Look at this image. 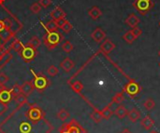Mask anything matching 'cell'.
<instances>
[{"mask_svg": "<svg viewBox=\"0 0 160 133\" xmlns=\"http://www.w3.org/2000/svg\"><path fill=\"white\" fill-rule=\"evenodd\" d=\"M4 24H5V29H7V30H11V27H12V21H11V20L10 19H8V18H6L4 21Z\"/></svg>", "mask_w": 160, "mask_h": 133, "instance_id": "74e56055", "label": "cell"}, {"mask_svg": "<svg viewBox=\"0 0 160 133\" xmlns=\"http://www.w3.org/2000/svg\"><path fill=\"white\" fill-rule=\"evenodd\" d=\"M140 21H141L140 18H139L137 15L133 14V13H132V14H129V15L128 16V18L126 19V21H125V22H126L129 27H131V28L138 26V24L140 23Z\"/></svg>", "mask_w": 160, "mask_h": 133, "instance_id": "4fadbf2b", "label": "cell"}, {"mask_svg": "<svg viewBox=\"0 0 160 133\" xmlns=\"http://www.w3.org/2000/svg\"><path fill=\"white\" fill-rule=\"evenodd\" d=\"M125 100V97H124V94L123 92H119V93H116L112 100V103H117V104H120L124 102Z\"/></svg>", "mask_w": 160, "mask_h": 133, "instance_id": "83f0119b", "label": "cell"}, {"mask_svg": "<svg viewBox=\"0 0 160 133\" xmlns=\"http://www.w3.org/2000/svg\"><path fill=\"white\" fill-rule=\"evenodd\" d=\"M5 2V0H0V6H3V3Z\"/></svg>", "mask_w": 160, "mask_h": 133, "instance_id": "7bdbcfd3", "label": "cell"}, {"mask_svg": "<svg viewBox=\"0 0 160 133\" xmlns=\"http://www.w3.org/2000/svg\"><path fill=\"white\" fill-rule=\"evenodd\" d=\"M8 111V104L0 102V117H2Z\"/></svg>", "mask_w": 160, "mask_h": 133, "instance_id": "f35d334b", "label": "cell"}, {"mask_svg": "<svg viewBox=\"0 0 160 133\" xmlns=\"http://www.w3.org/2000/svg\"><path fill=\"white\" fill-rule=\"evenodd\" d=\"M74 62L70 59V58H65L61 63H60V67L66 72V73H69L73 68H74Z\"/></svg>", "mask_w": 160, "mask_h": 133, "instance_id": "7c38bea8", "label": "cell"}, {"mask_svg": "<svg viewBox=\"0 0 160 133\" xmlns=\"http://www.w3.org/2000/svg\"><path fill=\"white\" fill-rule=\"evenodd\" d=\"M88 15H89L94 21H96V20H98V19H99V18L101 17L102 11H101V9H100L98 7L94 6V7H92L88 10Z\"/></svg>", "mask_w": 160, "mask_h": 133, "instance_id": "e0dca14e", "label": "cell"}, {"mask_svg": "<svg viewBox=\"0 0 160 133\" xmlns=\"http://www.w3.org/2000/svg\"><path fill=\"white\" fill-rule=\"evenodd\" d=\"M30 10H31V12L32 13H34V14H38V13H39L40 11H41V9H42V7H41V6L39 5V3H38V2H36V3H33L31 6H30Z\"/></svg>", "mask_w": 160, "mask_h": 133, "instance_id": "1f68e13d", "label": "cell"}, {"mask_svg": "<svg viewBox=\"0 0 160 133\" xmlns=\"http://www.w3.org/2000/svg\"><path fill=\"white\" fill-rule=\"evenodd\" d=\"M141 125L142 126V128L145 131H150L154 127L155 121H154V119H152V117L150 116H146L145 117H143V119H142Z\"/></svg>", "mask_w": 160, "mask_h": 133, "instance_id": "9a60e30c", "label": "cell"}, {"mask_svg": "<svg viewBox=\"0 0 160 133\" xmlns=\"http://www.w3.org/2000/svg\"><path fill=\"white\" fill-rule=\"evenodd\" d=\"M62 49L66 52V53H70L73 50V45L70 41L66 40L63 44H62Z\"/></svg>", "mask_w": 160, "mask_h": 133, "instance_id": "f1b7e54d", "label": "cell"}, {"mask_svg": "<svg viewBox=\"0 0 160 133\" xmlns=\"http://www.w3.org/2000/svg\"><path fill=\"white\" fill-rule=\"evenodd\" d=\"M26 117L30 121L37 123L38 121L45 118V114L40 107H38L36 104H33L29 107L28 111L26 112Z\"/></svg>", "mask_w": 160, "mask_h": 133, "instance_id": "3957f363", "label": "cell"}, {"mask_svg": "<svg viewBox=\"0 0 160 133\" xmlns=\"http://www.w3.org/2000/svg\"><path fill=\"white\" fill-rule=\"evenodd\" d=\"M52 0H39L38 1L39 5L41 6V7H44V8L48 7L52 4Z\"/></svg>", "mask_w": 160, "mask_h": 133, "instance_id": "ab89813d", "label": "cell"}, {"mask_svg": "<svg viewBox=\"0 0 160 133\" xmlns=\"http://www.w3.org/2000/svg\"><path fill=\"white\" fill-rule=\"evenodd\" d=\"M23 46H24V45H22V43L19 39H15V40L13 41V43L11 44V48H12L13 50H15L16 52L20 53V51L22 50V48H23Z\"/></svg>", "mask_w": 160, "mask_h": 133, "instance_id": "d4e9b609", "label": "cell"}, {"mask_svg": "<svg viewBox=\"0 0 160 133\" xmlns=\"http://www.w3.org/2000/svg\"><path fill=\"white\" fill-rule=\"evenodd\" d=\"M21 87H22V93L24 94L25 96H29L30 94H32V92L35 89L34 85H33V82H31V81H25V82H23V84Z\"/></svg>", "mask_w": 160, "mask_h": 133, "instance_id": "5bb4252c", "label": "cell"}, {"mask_svg": "<svg viewBox=\"0 0 160 133\" xmlns=\"http://www.w3.org/2000/svg\"><path fill=\"white\" fill-rule=\"evenodd\" d=\"M11 90V93H12V96L15 97L16 95L22 93V87L19 85V84H15L12 86V89H10Z\"/></svg>", "mask_w": 160, "mask_h": 133, "instance_id": "836d02e7", "label": "cell"}, {"mask_svg": "<svg viewBox=\"0 0 160 133\" xmlns=\"http://www.w3.org/2000/svg\"><path fill=\"white\" fill-rule=\"evenodd\" d=\"M14 36V33L11 30H7L4 29L2 32H0V38L6 43L7 41H8L10 38H12Z\"/></svg>", "mask_w": 160, "mask_h": 133, "instance_id": "44dd1931", "label": "cell"}, {"mask_svg": "<svg viewBox=\"0 0 160 133\" xmlns=\"http://www.w3.org/2000/svg\"><path fill=\"white\" fill-rule=\"evenodd\" d=\"M72 28H73L72 24H71L68 20L64 22V24H63V25H62V27H61V29L63 30V32H64V33H66V34L70 33V31L72 30Z\"/></svg>", "mask_w": 160, "mask_h": 133, "instance_id": "d6a6232c", "label": "cell"}, {"mask_svg": "<svg viewBox=\"0 0 160 133\" xmlns=\"http://www.w3.org/2000/svg\"><path fill=\"white\" fill-rule=\"evenodd\" d=\"M123 39H124L127 43H128V44H132V43L136 40V38L134 37L133 34L131 33V30L128 31V32L123 35Z\"/></svg>", "mask_w": 160, "mask_h": 133, "instance_id": "4316f807", "label": "cell"}, {"mask_svg": "<svg viewBox=\"0 0 160 133\" xmlns=\"http://www.w3.org/2000/svg\"><path fill=\"white\" fill-rule=\"evenodd\" d=\"M128 109H127L124 105H122V104H120V105L115 109V111H114V115H115L118 118H120V119L125 118V117L128 116Z\"/></svg>", "mask_w": 160, "mask_h": 133, "instance_id": "d6986e66", "label": "cell"}, {"mask_svg": "<svg viewBox=\"0 0 160 133\" xmlns=\"http://www.w3.org/2000/svg\"><path fill=\"white\" fill-rule=\"evenodd\" d=\"M32 74L34 75V80H33V85L34 88L38 92H42L44 91L49 86H50V80L41 73L39 74H36L33 70H31Z\"/></svg>", "mask_w": 160, "mask_h": 133, "instance_id": "7a4b0ae2", "label": "cell"}, {"mask_svg": "<svg viewBox=\"0 0 160 133\" xmlns=\"http://www.w3.org/2000/svg\"><path fill=\"white\" fill-rule=\"evenodd\" d=\"M60 133H86V131L77 121L73 119L68 124H65L62 126Z\"/></svg>", "mask_w": 160, "mask_h": 133, "instance_id": "8992f818", "label": "cell"}, {"mask_svg": "<svg viewBox=\"0 0 160 133\" xmlns=\"http://www.w3.org/2000/svg\"><path fill=\"white\" fill-rule=\"evenodd\" d=\"M121 133H131L130 131H129V130H128V129H126V130H124Z\"/></svg>", "mask_w": 160, "mask_h": 133, "instance_id": "b9f144b4", "label": "cell"}, {"mask_svg": "<svg viewBox=\"0 0 160 133\" xmlns=\"http://www.w3.org/2000/svg\"><path fill=\"white\" fill-rule=\"evenodd\" d=\"M0 43H1V38H0Z\"/></svg>", "mask_w": 160, "mask_h": 133, "instance_id": "7dc6e473", "label": "cell"}, {"mask_svg": "<svg viewBox=\"0 0 160 133\" xmlns=\"http://www.w3.org/2000/svg\"><path fill=\"white\" fill-rule=\"evenodd\" d=\"M41 24H42V26L46 29V32H55V31H57V29L59 28L57 22H56L55 21H53V20L49 21L46 24H43V23L41 22Z\"/></svg>", "mask_w": 160, "mask_h": 133, "instance_id": "ffe728a7", "label": "cell"}, {"mask_svg": "<svg viewBox=\"0 0 160 133\" xmlns=\"http://www.w3.org/2000/svg\"><path fill=\"white\" fill-rule=\"evenodd\" d=\"M91 37H92V39L95 41V42H97V43H101L103 40H105V38H106V33L104 32V30H102L101 28H99V27H98V28H96L94 31H93V33L91 34Z\"/></svg>", "mask_w": 160, "mask_h": 133, "instance_id": "9c48e42d", "label": "cell"}, {"mask_svg": "<svg viewBox=\"0 0 160 133\" xmlns=\"http://www.w3.org/2000/svg\"><path fill=\"white\" fill-rule=\"evenodd\" d=\"M4 29H5V24H4V21H3L2 20H0V32H2Z\"/></svg>", "mask_w": 160, "mask_h": 133, "instance_id": "60d3db41", "label": "cell"}, {"mask_svg": "<svg viewBox=\"0 0 160 133\" xmlns=\"http://www.w3.org/2000/svg\"><path fill=\"white\" fill-rule=\"evenodd\" d=\"M158 56H159V57H160V50H159V51H158Z\"/></svg>", "mask_w": 160, "mask_h": 133, "instance_id": "f6af8a7d", "label": "cell"}, {"mask_svg": "<svg viewBox=\"0 0 160 133\" xmlns=\"http://www.w3.org/2000/svg\"><path fill=\"white\" fill-rule=\"evenodd\" d=\"M47 73L50 76H55L56 75H58V69L54 66V65H51L48 70H47Z\"/></svg>", "mask_w": 160, "mask_h": 133, "instance_id": "d590c367", "label": "cell"}, {"mask_svg": "<svg viewBox=\"0 0 160 133\" xmlns=\"http://www.w3.org/2000/svg\"><path fill=\"white\" fill-rule=\"evenodd\" d=\"M19 54L21 55V57L24 62H30L35 59V57L37 55V49L34 48L32 46H30L27 43L26 45L23 46V48H22V50L20 51Z\"/></svg>", "mask_w": 160, "mask_h": 133, "instance_id": "5b68a950", "label": "cell"}, {"mask_svg": "<svg viewBox=\"0 0 160 133\" xmlns=\"http://www.w3.org/2000/svg\"><path fill=\"white\" fill-rule=\"evenodd\" d=\"M56 117L59 120H62V121H66L68 118H69L70 117V114L66 110V109H60L57 114H56Z\"/></svg>", "mask_w": 160, "mask_h": 133, "instance_id": "cb8c5ba5", "label": "cell"}, {"mask_svg": "<svg viewBox=\"0 0 160 133\" xmlns=\"http://www.w3.org/2000/svg\"><path fill=\"white\" fill-rule=\"evenodd\" d=\"M140 91H141V87L135 81H131V82L127 83L123 89V92H126L128 95H129L131 97L137 96L140 93Z\"/></svg>", "mask_w": 160, "mask_h": 133, "instance_id": "52a82bcc", "label": "cell"}, {"mask_svg": "<svg viewBox=\"0 0 160 133\" xmlns=\"http://www.w3.org/2000/svg\"><path fill=\"white\" fill-rule=\"evenodd\" d=\"M14 98V100H15V102L20 105V106H22V105H24V104H26L28 102H27V96H25L24 94H22V93H20V94H18V95H16L15 97H13Z\"/></svg>", "mask_w": 160, "mask_h": 133, "instance_id": "603a6c76", "label": "cell"}, {"mask_svg": "<svg viewBox=\"0 0 160 133\" xmlns=\"http://www.w3.org/2000/svg\"><path fill=\"white\" fill-rule=\"evenodd\" d=\"M63 39H64L63 34L57 31L47 32V34H44L43 36V43L49 49H52L55 48Z\"/></svg>", "mask_w": 160, "mask_h": 133, "instance_id": "6da1fadb", "label": "cell"}, {"mask_svg": "<svg viewBox=\"0 0 160 133\" xmlns=\"http://www.w3.org/2000/svg\"><path fill=\"white\" fill-rule=\"evenodd\" d=\"M131 33L133 34L134 37L137 39L138 37H140V36L142 34V30L141 28H139L138 26H136V27H133V28L131 29Z\"/></svg>", "mask_w": 160, "mask_h": 133, "instance_id": "e575fe53", "label": "cell"}, {"mask_svg": "<svg viewBox=\"0 0 160 133\" xmlns=\"http://www.w3.org/2000/svg\"><path fill=\"white\" fill-rule=\"evenodd\" d=\"M115 48V44L110 40V39H105L101 45H100V50L104 53V54H109L111 53L113 49Z\"/></svg>", "mask_w": 160, "mask_h": 133, "instance_id": "30bf717a", "label": "cell"}, {"mask_svg": "<svg viewBox=\"0 0 160 133\" xmlns=\"http://www.w3.org/2000/svg\"><path fill=\"white\" fill-rule=\"evenodd\" d=\"M159 67H160V62H159Z\"/></svg>", "mask_w": 160, "mask_h": 133, "instance_id": "c3c4849f", "label": "cell"}, {"mask_svg": "<svg viewBox=\"0 0 160 133\" xmlns=\"http://www.w3.org/2000/svg\"><path fill=\"white\" fill-rule=\"evenodd\" d=\"M13 96L11 93V90L4 86L0 87V102L8 104L11 100H12Z\"/></svg>", "mask_w": 160, "mask_h": 133, "instance_id": "ba28073f", "label": "cell"}, {"mask_svg": "<svg viewBox=\"0 0 160 133\" xmlns=\"http://www.w3.org/2000/svg\"><path fill=\"white\" fill-rule=\"evenodd\" d=\"M0 133H1V132H0Z\"/></svg>", "mask_w": 160, "mask_h": 133, "instance_id": "681fc988", "label": "cell"}, {"mask_svg": "<svg viewBox=\"0 0 160 133\" xmlns=\"http://www.w3.org/2000/svg\"><path fill=\"white\" fill-rule=\"evenodd\" d=\"M8 80H9V77L7 75H5L4 73H0V87L4 86Z\"/></svg>", "mask_w": 160, "mask_h": 133, "instance_id": "8d00e7d4", "label": "cell"}, {"mask_svg": "<svg viewBox=\"0 0 160 133\" xmlns=\"http://www.w3.org/2000/svg\"><path fill=\"white\" fill-rule=\"evenodd\" d=\"M90 117H91V119H92L95 123H97V124L100 123L101 120L103 119L102 115H101V112L98 111V110H94V111L90 114Z\"/></svg>", "mask_w": 160, "mask_h": 133, "instance_id": "7402d4cb", "label": "cell"}, {"mask_svg": "<svg viewBox=\"0 0 160 133\" xmlns=\"http://www.w3.org/2000/svg\"><path fill=\"white\" fill-rule=\"evenodd\" d=\"M149 133H158V131H151Z\"/></svg>", "mask_w": 160, "mask_h": 133, "instance_id": "ee69618b", "label": "cell"}, {"mask_svg": "<svg viewBox=\"0 0 160 133\" xmlns=\"http://www.w3.org/2000/svg\"><path fill=\"white\" fill-rule=\"evenodd\" d=\"M158 25H159V27H160V21H159V22H158Z\"/></svg>", "mask_w": 160, "mask_h": 133, "instance_id": "bcb514c9", "label": "cell"}, {"mask_svg": "<svg viewBox=\"0 0 160 133\" xmlns=\"http://www.w3.org/2000/svg\"><path fill=\"white\" fill-rule=\"evenodd\" d=\"M112 104L113 103H109L105 108H103L100 112H101V115H102V117L104 118V119H110L112 117V115L114 114V111L112 110Z\"/></svg>", "mask_w": 160, "mask_h": 133, "instance_id": "2e32d148", "label": "cell"}, {"mask_svg": "<svg viewBox=\"0 0 160 133\" xmlns=\"http://www.w3.org/2000/svg\"><path fill=\"white\" fill-rule=\"evenodd\" d=\"M71 88L74 92L76 93H81L82 90L83 89V85L81 81H75L71 84Z\"/></svg>", "mask_w": 160, "mask_h": 133, "instance_id": "484cf974", "label": "cell"}, {"mask_svg": "<svg viewBox=\"0 0 160 133\" xmlns=\"http://www.w3.org/2000/svg\"><path fill=\"white\" fill-rule=\"evenodd\" d=\"M128 119H129L130 122L135 123V122H137L141 118V113L136 108H133L130 111H128Z\"/></svg>", "mask_w": 160, "mask_h": 133, "instance_id": "ac0fdd59", "label": "cell"}, {"mask_svg": "<svg viewBox=\"0 0 160 133\" xmlns=\"http://www.w3.org/2000/svg\"><path fill=\"white\" fill-rule=\"evenodd\" d=\"M28 44L30 45V46H32L34 48H39L40 47V45H41V41L39 40V38L38 37H37V36H32V38L30 39V41L28 42Z\"/></svg>", "mask_w": 160, "mask_h": 133, "instance_id": "f546056e", "label": "cell"}, {"mask_svg": "<svg viewBox=\"0 0 160 133\" xmlns=\"http://www.w3.org/2000/svg\"><path fill=\"white\" fill-rule=\"evenodd\" d=\"M50 16H51L52 20H53L55 21H58L66 18V13L60 7H56L52 11H51Z\"/></svg>", "mask_w": 160, "mask_h": 133, "instance_id": "8fae6325", "label": "cell"}, {"mask_svg": "<svg viewBox=\"0 0 160 133\" xmlns=\"http://www.w3.org/2000/svg\"><path fill=\"white\" fill-rule=\"evenodd\" d=\"M155 107H156V103H155V101H154L153 99L149 98V99H147V100L144 102V108H145L146 110L151 111V110H153Z\"/></svg>", "mask_w": 160, "mask_h": 133, "instance_id": "4dcf8cb0", "label": "cell"}, {"mask_svg": "<svg viewBox=\"0 0 160 133\" xmlns=\"http://www.w3.org/2000/svg\"><path fill=\"white\" fill-rule=\"evenodd\" d=\"M155 6L153 0H135L133 2V7L142 15H146Z\"/></svg>", "mask_w": 160, "mask_h": 133, "instance_id": "277c9868", "label": "cell"}]
</instances>
